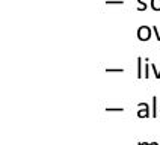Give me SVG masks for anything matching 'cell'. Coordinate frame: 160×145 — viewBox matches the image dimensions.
Listing matches in <instances>:
<instances>
[{"instance_id":"cell-1","label":"cell","mask_w":160,"mask_h":145,"mask_svg":"<svg viewBox=\"0 0 160 145\" xmlns=\"http://www.w3.org/2000/svg\"><path fill=\"white\" fill-rule=\"evenodd\" d=\"M151 32H152V27L150 26H141L138 29V39L139 41H148L151 38Z\"/></svg>"},{"instance_id":"cell-2","label":"cell","mask_w":160,"mask_h":145,"mask_svg":"<svg viewBox=\"0 0 160 145\" xmlns=\"http://www.w3.org/2000/svg\"><path fill=\"white\" fill-rule=\"evenodd\" d=\"M138 108H141V109H143V110H139L138 112V117L139 118H148V117H151V109H150V104L148 103H139L138 104Z\"/></svg>"},{"instance_id":"cell-3","label":"cell","mask_w":160,"mask_h":145,"mask_svg":"<svg viewBox=\"0 0 160 145\" xmlns=\"http://www.w3.org/2000/svg\"><path fill=\"white\" fill-rule=\"evenodd\" d=\"M159 112H157V97L154 95L152 97V108H151V117L152 118H157Z\"/></svg>"},{"instance_id":"cell-4","label":"cell","mask_w":160,"mask_h":145,"mask_svg":"<svg viewBox=\"0 0 160 145\" xmlns=\"http://www.w3.org/2000/svg\"><path fill=\"white\" fill-rule=\"evenodd\" d=\"M142 58H138V79H142Z\"/></svg>"},{"instance_id":"cell-5","label":"cell","mask_w":160,"mask_h":145,"mask_svg":"<svg viewBox=\"0 0 160 145\" xmlns=\"http://www.w3.org/2000/svg\"><path fill=\"white\" fill-rule=\"evenodd\" d=\"M150 5H151L152 11H156V12H159L160 11V0H151V2H150Z\"/></svg>"},{"instance_id":"cell-6","label":"cell","mask_w":160,"mask_h":145,"mask_svg":"<svg viewBox=\"0 0 160 145\" xmlns=\"http://www.w3.org/2000/svg\"><path fill=\"white\" fill-rule=\"evenodd\" d=\"M138 5H139V6H138V11H139V12H142V11L147 9V3H145V0H138Z\"/></svg>"},{"instance_id":"cell-7","label":"cell","mask_w":160,"mask_h":145,"mask_svg":"<svg viewBox=\"0 0 160 145\" xmlns=\"http://www.w3.org/2000/svg\"><path fill=\"white\" fill-rule=\"evenodd\" d=\"M106 112H124V108H106L104 109Z\"/></svg>"},{"instance_id":"cell-8","label":"cell","mask_w":160,"mask_h":145,"mask_svg":"<svg viewBox=\"0 0 160 145\" xmlns=\"http://www.w3.org/2000/svg\"><path fill=\"white\" fill-rule=\"evenodd\" d=\"M151 70H152V72H154V76H156V79H160V68H156V65L152 63Z\"/></svg>"},{"instance_id":"cell-9","label":"cell","mask_w":160,"mask_h":145,"mask_svg":"<svg viewBox=\"0 0 160 145\" xmlns=\"http://www.w3.org/2000/svg\"><path fill=\"white\" fill-rule=\"evenodd\" d=\"M106 5H124L122 0H106Z\"/></svg>"},{"instance_id":"cell-10","label":"cell","mask_w":160,"mask_h":145,"mask_svg":"<svg viewBox=\"0 0 160 145\" xmlns=\"http://www.w3.org/2000/svg\"><path fill=\"white\" fill-rule=\"evenodd\" d=\"M122 68H106V72H122Z\"/></svg>"},{"instance_id":"cell-11","label":"cell","mask_w":160,"mask_h":145,"mask_svg":"<svg viewBox=\"0 0 160 145\" xmlns=\"http://www.w3.org/2000/svg\"><path fill=\"white\" fill-rule=\"evenodd\" d=\"M150 68H151V65H147L145 67V74H143L145 79H150Z\"/></svg>"},{"instance_id":"cell-12","label":"cell","mask_w":160,"mask_h":145,"mask_svg":"<svg viewBox=\"0 0 160 145\" xmlns=\"http://www.w3.org/2000/svg\"><path fill=\"white\" fill-rule=\"evenodd\" d=\"M152 32L156 33V38H157V41H160V30L157 29L156 26H152Z\"/></svg>"},{"instance_id":"cell-13","label":"cell","mask_w":160,"mask_h":145,"mask_svg":"<svg viewBox=\"0 0 160 145\" xmlns=\"http://www.w3.org/2000/svg\"><path fill=\"white\" fill-rule=\"evenodd\" d=\"M145 145H159V144H157V142H150V144H148V142H145Z\"/></svg>"},{"instance_id":"cell-14","label":"cell","mask_w":160,"mask_h":145,"mask_svg":"<svg viewBox=\"0 0 160 145\" xmlns=\"http://www.w3.org/2000/svg\"><path fill=\"white\" fill-rule=\"evenodd\" d=\"M138 145H145V144H142V142H138Z\"/></svg>"},{"instance_id":"cell-15","label":"cell","mask_w":160,"mask_h":145,"mask_svg":"<svg viewBox=\"0 0 160 145\" xmlns=\"http://www.w3.org/2000/svg\"><path fill=\"white\" fill-rule=\"evenodd\" d=\"M159 115H160V112H159Z\"/></svg>"}]
</instances>
